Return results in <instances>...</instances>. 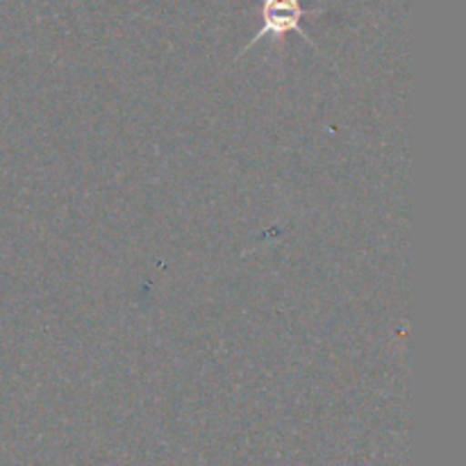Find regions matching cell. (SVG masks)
I'll list each match as a JSON object with an SVG mask.
<instances>
[{"mask_svg":"<svg viewBox=\"0 0 466 466\" xmlns=\"http://www.w3.org/2000/svg\"><path fill=\"white\" fill-rule=\"evenodd\" d=\"M317 14H321V9L303 7V0H262V27H259L258 35L244 46V50H241L239 55L248 53V48H253L258 41H280L285 39V35H289V32H296V35L303 36L314 50H319V46L314 44L312 36L303 30V18L317 16Z\"/></svg>","mask_w":466,"mask_h":466,"instance_id":"6da1fadb","label":"cell"}]
</instances>
